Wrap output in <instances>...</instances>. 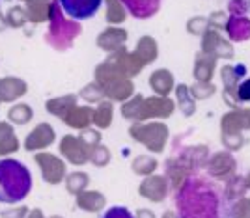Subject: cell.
<instances>
[{
    "instance_id": "cell-1",
    "label": "cell",
    "mask_w": 250,
    "mask_h": 218,
    "mask_svg": "<svg viewBox=\"0 0 250 218\" xmlns=\"http://www.w3.org/2000/svg\"><path fill=\"white\" fill-rule=\"evenodd\" d=\"M176 218H237L226 187L208 174H190L176 192Z\"/></svg>"
},
{
    "instance_id": "cell-2",
    "label": "cell",
    "mask_w": 250,
    "mask_h": 218,
    "mask_svg": "<svg viewBox=\"0 0 250 218\" xmlns=\"http://www.w3.org/2000/svg\"><path fill=\"white\" fill-rule=\"evenodd\" d=\"M32 174L17 159H0V203H19L30 194Z\"/></svg>"
},
{
    "instance_id": "cell-3",
    "label": "cell",
    "mask_w": 250,
    "mask_h": 218,
    "mask_svg": "<svg viewBox=\"0 0 250 218\" xmlns=\"http://www.w3.org/2000/svg\"><path fill=\"white\" fill-rule=\"evenodd\" d=\"M62 11L75 21H88L101 10L103 0H58Z\"/></svg>"
},
{
    "instance_id": "cell-4",
    "label": "cell",
    "mask_w": 250,
    "mask_h": 218,
    "mask_svg": "<svg viewBox=\"0 0 250 218\" xmlns=\"http://www.w3.org/2000/svg\"><path fill=\"white\" fill-rule=\"evenodd\" d=\"M135 19H149L161 10V0H120Z\"/></svg>"
},
{
    "instance_id": "cell-5",
    "label": "cell",
    "mask_w": 250,
    "mask_h": 218,
    "mask_svg": "<svg viewBox=\"0 0 250 218\" xmlns=\"http://www.w3.org/2000/svg\"><path fill=\"white\" fill-rule=\"evenodd\" d=\"M99 218H135V215L127 207L114 205V207H108L106 211H103V213L99 215Z\"/></svg>"
},
{
    "instance_id": "cell-6",
    "label": "cell",
    "mask_w": 250,
    "mask_h": 218,
    "mask_svg": "<svg viewBox=\"0 0 250 218\" xmlns=\"http://www.w3.org/2000/svg\"><path fill=\"white\" fill-rule=\"evenodd\" d=\"M237 101H250V79H245V80H241L239 86H237Z\"/></svg>"
}]
</instances>
